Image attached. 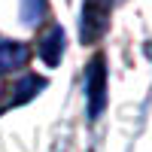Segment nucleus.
I'll return each mask as SVG.
<instances>
[{
    "mask_svg": "<svg viewBox=\"0 0 152 152\" xmlns=\"http://www.w3.org/2000/svg\"><path fill=\"white\" fill-rule=\"evenodd\" d=\"M110 12H113V0H85L82 3V18H79V40L82 43H97L107 34Z\"/></svg>",
    "mask_w": 152,
    "mask_h": 152,
    "instance_id": "f03ea898",
    "label": "nucleus"
},
{
    "mask_svg": "<svg viewBox=\"0 0 152 152\" xmlns=\"http://www.w3.org/2000/svg\"><path fill=\"white\" fill-rule=\"evenodd\" d=\"M31 61V49L21 40H9V37H0V76L15 73Z\"/></svg>",
    "mask_w": 152,
    "mask_h": 152,
    "instance_id": "7ed1b4c3",
    "label": "nucleus"
},
{
    "mask_svg": "<svg viewBox=\"0 0 152 152\" xmlns=\"http://www.w3.org/2000/svg\"><path fill=\"white\" fill-rule=\"evenodd\" d=\"M37 55H40L49 67H55L61 55H64V31L58 28V24H52L43 37H40V43H37Z\"/></svg>",
    "mask_w": 152,
    "mask_h": 152,
    "instance_id": "20e7f679",
    "label": "nucleus"
},
{
    "mask_svg": "<svg viewBox=\"0 0 152 152\" xmlns=\"http://www.w3.org/2000/svg\"><path fill=\"white\" fill-rule=\"evenodd\" d=\"M85 104H88V119L97 122L107 107V58L94 55L85 70Z\"/></svg>",
    "mask_w": 152,
    "mask_h": 152,
    "instance_id": "f257e3e1",
    "label": "nucleus"
},
{
    "mask_svg": "<svg viewBox=\"0 0 152 152\" xmlns=\"http://www.w3.org/2000/svg\"><path fill=\"white\" fill-rule=\"evenodd\" d=\"M0 97H3V85H0Z\"/></svg>",
    "mask_w": 152,
    "mask_h": 152,
    "instance_id": "0eeeda50",
    "label": "nucleus"
},
{
    "mask_svg": "<svg viewBox=\"0 0 152 152\" xmlns=\"http://www.w3.org/2000/svg\"><path fill=\"white\" fill-rule=\"evenodd\" d=\"M21 3V21L24 24H40L46 18V9H49V0H18Z\"/></svg>",
    "mask_w": 152,
    "mask_h": 152,
    "instance_id": "423d86ee",
    "label": "nucleus"
},
{
    "mask_svg": "<svg viewBox=\"0 0 152 152\" xmlns=\"http://www.w3.org/2000/svg\"><path fill=\"white\" fill-rule=\"evenodd\" d=\"M43 88H46V79H43V76L28 73V76H21V79H18V85H15V88H12L15 94H12V100H9V104H12V107L28 104V100H31V97H37V94L43 91Z\"/></svg>",
    "mask_w": 152,
    "mask_h": 152,
    "instance_id": "39448f33",
    "label": "nucleus"
}]
</instances>
